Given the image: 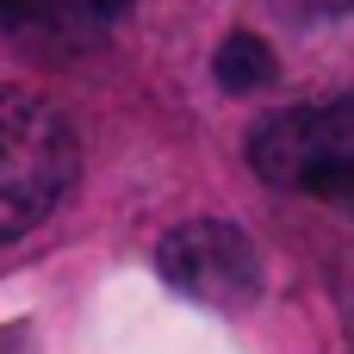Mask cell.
I'll return each mask as SVG.
<instances>
[{
	"instance_id": "cell-4",
	"label": "cell",
	"mask_w": 354,
	"mask_h": 354,
	"mask_svg": "<svg viewBox=\"0 0 354 354\" xmlns=\"http://www.w3.org/2000/svg\"><path fill=\"white\" fill-rule=\"evenodd\" d=\"M81 25L100 31L93 19V0H0V31L44 50V44H68Z\"/></svg>"
},
{
	"instance_id": "cell-2",
	"label": "cell",
	"mask_w": 354,
	"mask_h": 354,
	"mask_svg": "<svg viewBox=\"0 0 354 354\" xmlns=\"http://www.w3.org/2000/svg\"><path fill=\"white\" fill-rule=\"evenodd\" d=\"M249 168L280 193L354 205V93L268 112L249 131Z\"/></svg>"
},
{
	"instance_id": "cell-6",
	"label": "cell",
	"mask_w": 354,
	"mask_h": 354,
	"mask_svg": "<svg viewBox=\"0 0 354 354\" xmlns=\"http://www.w3.org/2000/svg\"><path fill=\"white\" fill-rule=\"evenodd\" d=\"M292 19H354V0H274Z\"/></svg>"
},
{
	"instance_id": "cell-5",
	"label": "cell",
	"mask_w": 354,
	"mask_h": 354,
	"mask_svg": "<svg viewBox=\"0 0 354 354\" xmlns=\"http://www.w3.org/2000/svg\"><path fill=\"white\" fill-rule=\"evenodd\" d=\"M212 75H218L224 93H255V87H274L280 62H274V50L255 31H230L218 44V56H212Z\"/></svg>"
},
{
	"instance_id": "cell-3",
	"label": "cell",
	"mask_w": 354,
	"mask_h": 354,
	"mask_svg": "<svg viewBox=\"0 0 354 354\" xmlns=\"http://www.w3.org/2000/svg\"><path fill=\"white\" fill-rule=\"evenodd\" d=\"M156 274L180 299L212 305L224 317H243L261 299V249L230 218H187V224H174L156 243Z\"/></svg>"
},
{
	"instance_id": "cell-1",
	"label": "cell",
	"mask_w": 354,
	"mask_h": 354,
	"mask_svg": "<svg viewBox=\"0 0 354 354\" xmlns=\"http://www.w3.org/2000/svg\"><path fill=\"white\" fill-rule=\"evenodd\" d=\"M81 149L62 112L25 87H0V243L37 230L75 187Z\"/></svg>"
},
{
	"instance_id": "cell-7",
	"label": "cell",
	"mask_w": 354,
	"mask_h": 354,
	"mask_svg": "<svg viewBox=\"0 0 354 354\" xmlns=\"http://www.w3.org/2000/svg\"><path fill=\"white\" fill-rule=\"evenodd\" d=\"M342 317H348V348H354V261L342 274Z\"/></svg>"
},
{
	"instance_id": "cell-8",
	"label": "cell",
	"mask_w": 354,
	"mask_h": 354,
	"mask_svg": "<svg viewBox=\"0 0 354 354\" xmlns=\"http://www.w3.org/2000/svg\"><path fill=\"white\" fill-rule=\"evenodd\" d=\"M124 6H131V0H93V19H100V25H106V19H118V12H124Z\"/></svg>"
}]
</instances>
